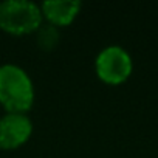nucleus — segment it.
Masks as SVG:
<instances>
[{
	"instance_id": "1",
	"label": "nucleus",
	"mask_w": 158,
	"mask_h": 158,
	"mask_svg": "<svg viewBox=\"0 0 158 158\" xmlns=\"http://www.w3.org/2000/svg\"><path fill=\"white\" fill-rule=\"evenodd\" d=\"M34 102V87L27 71L17 65L0 67V104L8 113H25Z\"/></svg>"
},
{
	"instance_id": "2",
	"label": "nucleus",
	"mask_w": 158,
	"mask_h": 158,
	"mask_svg": "<svg viewBox=\"0 0 158 158\" xmlns=\"http://www.w3.org/2000/svg\"><path fill=\"white\" fill-rule=\"evenodd\" d=\"M42 11L28 0H6L0 3V28L11 34H30L42 25Z\"/></svg>"
},
{
	"instance_id": "3",
	"label": "nucleus",
	"mask_w": 158,
	"mask_h": 158,
	"mask_svg": "<svg viewBox=\"0 0 158 158\" xmlns=\"http://www.w3.org/2000/svg\"><path fill=\"white\" fill-rule=\"evenodd\" d=\"M96 74L106 84H121L127 81L132 73V57L130 54L118 45H110L104 48L95 60Z\"/></svg>"
},
{
	"instance_id": "4",
	"label": "nucleus",
	"mask_w": 158,
	"mask_h": 158,
	"mask_svg": "<svg viewBox=\"0 0 158 158\" xmlns=\"http://www.w3.org/2000/svg\"><path fill=\"white\" fill-rule=\"evenodd\" d=\"M33 124L25 113H6L0 118V149H17L28 141Z\"/></svg>"
},
{
	"instance_id": "5",
	"label": "nucleus",
	"mask_w": 158,
	"mask_h": 158,
	"mask_svg": "<svg viewBox=\"0 0 158 158\" xmlns=\"http://www.w3.org/2000/svg\"><path fill=\"white\" fill-rule=\"evenodd\" d=\"M81 10V2L77 0H48L40 5L42 16L54 27L70 25Z\"/></svg>"
},
{
	"instance_id": "6",
	"label": "nucleus",
	"mask_w": 158,
	"mask_h": 158,
	"mask_svg": "<svg viewBox=\"0 0 158 158\" xmlns=\"http://www.w3.org/2000/svg\"><path fill=\"white\" fill-rule=\"evenodd\" d=\"M36 42L37 45L45 50V51H51L57 44H59V31L54 25L48 23V25H40L36 31Z\"/></svg>"
}]
</instances>
